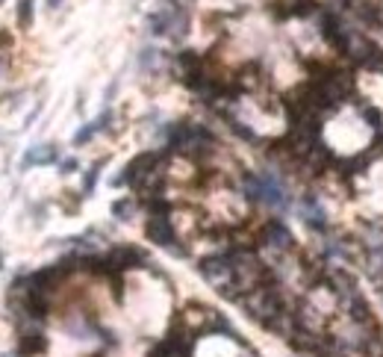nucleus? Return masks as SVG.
<instances>
[{
  "mask_svg": "<svg viewBox=\"0 0 383 357\" xmlns=\"http://www.w3.org/2000/svg\"><path fill=\"white\" fill-rule=\"evenodd\" d=\"M145 236H148L151 243H156L159 248H168L174 257H186V248L177 245V230H174L168 215H148Z\"/></svg>",
  "mask_w": 383,
  "mask_h": 357,
  "instance_id": "1",
  "label": "nucleus"
},
{
  "mask_svg": "<svg viewBox=\"0 0 383 357\" xmlns=\"http://www.w3.org/2000/svg\"><path fill=\"white\" fill-rule=\"evenodd\" d=\"M257 177H259V204H266L271 210H286L289 207V195H286L284 181H280L274 171H263Z\"/></svg>",
  "mask_w": 383,
  "mask_h": 357,
  "instance_id": "2",
  "label": "nucleus"
},
{
  "mask_svg": "<svg viewBox=\"0 0 383 357\" xmlns=\"http://www.w3.org/2000/svg\"><path fill=\"white\" fill-rule=\"evenodd\" d=\"M259 243H263L266 248H274V251H292L295 236L280 219H269L263 225V230H259Z\"/></svg>",
  "mask_w": 383,
  "mask_h": 357,
  "instance_id": "3",
  "label": "nucleus"
},
{
  "mask_svg": "<svg viewBox=\"0 0 383 357\" xmlns=\"http://www.w3.org/2000/svg\"><path fill=\"white\" fill-rule=\"evenodd\" d=\"M298 213H301V219H304L307 228H313L318 233H328V213H325V207H321V201L313 192H307L298 201Z\"/></svg>",
  "mask_w": 383,
  "mask_h": 357,
  "instance_id": "4",
  "label": "nucleus"
},
{
  "mask_svg": "<svg viewBox=\"0 0 383 357\" xmlns=\"http://www.w3.org/2000/svg\"><path fill=\"white\" fill-rule=\"evenodd\" d=\"M107 263H109V269L112 272H127V269H139V266H151L148 263V257L139 251V248H130V245H124V248H112L109 254H107Z\"/></svg>",
  "mask_w": 383,
  "mask_h": 357,
  "instance_id": "5",
  "label": "nucleus"
},
{
  "mask_svg": "<svg viewBox=\"0 0 383 357\" xmlns=\"http://www.w3.org/2000/svg\"><path fill=\"white\" fill-rule=\"evenodd\" d=\"M48 351V336L42 334V328H36L33 322L27 328L18 331V354L21 357H38Z\"/></svg>",
  "mask_w": 383,
  "mask_h": 357,
  "instance_id": "6",
  "label": "nucleus"
},
{
  "mask_svg": "<svg viewBox=\"0 0 383 357\" xmlns=\"http://www.w3.org/2000/svg\"><path fill=\"white\" fill-rule=\"evenodd\" d=\"M59 160V148L56 145H33L24 160H21V169H30V166H53Z\"/></svg>",
  "mask_w": 383,
  "mask_h": 357,
  "instance_id": "7",
  "label": "nucleus"
},
{
  "mask_svg": "<svg viewBox=\"0 0 383 357\" xmlns=\"http://www.w3.org/2000/svg\"><path fill=\"white\" fill-rule=\"evenodd\" d=\"M177 65L183 68V77H186V74L200 71V65H204V59H200V53H195V50H180V53H177Z\"/></svg>",
  "mask_w": 383,
  "mask_h": 357,
  "instance_id": "8",
  "label": "nucleus"
},
{
  "mask_svg": "<svg viewBox=\"0 0 383 357\" xmlns=\"http://www.w3.org/2000/svg\"><path fill=\"white\" fill-rule=\"evenodd\" d=\"M360 65L369 68V71H374V74H383V50H380L377 45H369V50H366V56H362Z\"/></svg>",
  "mask_w": 383,
  "mask_h": 357,
  "instance_id": "9",
  "label": "nucleus"
},
{
  "mask_svg": "<svg viewBox=\"0 0 383 357\" xmlns=\"http://www.w3.org/2000/svg\"><path fill=\"white\" fill-rule=\"evenodd\" d=\"M133 213H136V201H133V198H118V201L112 204V215H115L118 222H130Z\"/></svg>",
  "mask_w": 383,
  "mask_h": 357,
  "instance_id": "10",
  "label": "nucleus"
},
{
  "mask_svg": "<svg viewBox=\"0 0 383 357\" xmlns=\"http://www.w3.org/2000/svg\"><path fill=\"white\" fill-rule=\"evenodd\" d=\"M104 163H107V160H97V163L86 171V177H83V195H92V192H95V183H97V177H100V169H104Z\"/></svg>",
  "mask_w": 383,
  "mask_h": 357,
  "instance_id": "11",
  "label": "nucleus"
},
{
  "mask_svg": "<svg viewBox=\"0 0 383 357\" xmlns=\"http://www.w3.org/2000/svg\"><path fill=\"white\" fill-rule=\"evenodd\" d=\"M33 24V0H18V27L27 30Z\"/></svg>",
  "mask_w": 383,
  "mask_h": 357,
  "instance_id": "12",
  "label": "nucleus"
},
{
  "mask_svg": "<svg viewBox=\"0 0 383 357\" xmlns=\"http://www.w3.org/2000/svg\"><path fill=\"white\" fill-rule=\"evenodd\" d=\"M362 118L369 122V127L377 133V130H383V115H380V110L377 107H362Z\"/></svg>",
  "mask_w": 383,
  "mask_h": 357,
  "instance_id": "13",
  "label": "nucleus"
},
{
  "mask_svg": "<svg viewBox=\"0 0 383 357\" xmlns=\"http://www.w3.org/2000/svg\"><path fill=\"white\" fill-rule=\"evenodd\" d=\"M97 133V127H95V122H89V124H83L77 133H74V145H86V142H92V136Z\"/></svg>",
  "mask_w": 383,
  "mask_h": 357,
  "instance_id": "14",
  "label": "nucleus"
},
{
  "mask_svg": "<svg viewBox=\"0 0 383 357\" xmlns=\"http://www.w3.org/2000/svg\"><path fill=\"white\" fill-rule=\"evenodd\" d=\"M148 357H174V351H171V346L166 343V336L163 340H156L151 348H148Z\"/></svg>",
  "mask_w": 383,
  "mask_h": 357,
  "instance_id": "15",
  "label": "nucleus"
},
{
  "mask_svg": "<svg viewBox=\"0 0 383 357\" xmlns=\"http://www.w3.org/2000/svg\"><path fill=\"white\" fill-rule=\"evenodd\" d=\"M230 130H233L236 136L245 139V142H257V133H254L251 127H242V122H236V118H230Z\"/></svg>",
  "mask_w": 383,
  "mask_h": 357,
  "instance_id": "16",
  "label": "nucleus"
},
{
  "mask_svg": "<svg viewBox=\"0 0 383 357\" xmlns=\"http://www.w3.org/2000/svg\"><path fill=\"white\" fill-rule=\"evenodd\" d=\"M156 59H159V50L145 48L142 53H139V65H142V68H151V65H156Z\"/></svg>",
  "mask_w": 383,
  "mask_h": 357,
  "instance_id": "17",
  "label": "nucleus"
},
{
  "mask_svg": "<svg viewBox=\"0 0 383 357\" xmlns=\"http://www.w3.org/2000/svg\"><path fill=\"white\" fill-rule=\"evenodd\" d=\"M80 169V163L74 160V156H65V160H59V171L63 174H71V171H77Z\"/></svg>",
  "mask_w": 383,
  "mask_h": 357,
  "instance_id": "18",
  "label": "nucleus"
},
{
  "mask_svg": "<svg viewBox=\"0 0 383 357\" xmlns=\"http://www.w3.org/2000/svg\"><path fill=\"white\" fill-rule=\"evenodd\" d=\"M48 6H50V9H56V6H63V0H48Z\"/></svg>",
  "mask_w": 383,
  "mask_h": 357,
  "instance_id": "19",
  "label": "nucleus"
},
{
  "mask_svg": "<svg viewBox=\"0 0 383 357\" xmlns=\"http://www.w3.org/2000/svg\"><path fill=\"white\" fill-rule=\"evenodd\" d=\"M0 357H18V354H0Z\"/></svg>",
  "mask_w": 383,
  "mask_h": 357,
  "instance_id": "20",
  "label": "nucleus"
}]
</instances>
